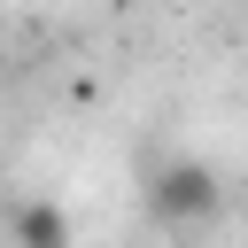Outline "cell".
I'll list each match as a JSON object with an SVG mask.
<instances>
[{"label":"cell","mask_w":248,"mask_h":248,"mask_svg":"<svg viewBox=\"0 0 248 248\" xmlns=\"http://www.w3.org/2000/svg\"><path fill=\"white\" fill-rule=\"evenodd\" d=\"M217 202H225V186H217V170L202 163V155H170L155 178H147V209L163 217V225H209L217 217Z\"/></svg>","instance_id":"cell-1"},{"label":"cell","mask_w":248,"mask_h":248,"mask_svg":"<svg viewBox=\"0 0 248 248\" xmlns=\"http://www.w3.org/2000/svg\"><path fill=\"white\" fill-rule=\"evenodd\" d=\"M8 240L16 248H70V209L46 202V194H31V202L8 209Z\"/></svg>","instance_id":"cell-2"}]
</instances>
